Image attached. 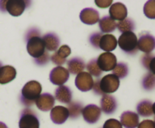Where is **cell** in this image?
Wrapping results in <instances>:
<instances>
[{
    "label": "cell",
    "instance_id": "obj_44",
    "mask_svg": "<svg viewBox=\"0 0 155 128\" xmlns=\"http://www.w3.org/2000/svg\"><path fill=\"white\" fill-rule=\"evenodd\" d=\"M154 123H155V117H154Z\"/></svg>",
    "mask_w": 155,
    "mask_h": 128
},
{
    "label": "cell",
    "instance_id": "obj_2",
    "mask_svg": "<svg viewBox=\"0 0 155 128\" xmlns=\"http://www.w3.org/2000/svg\"><path fill=\"white\" fill-rule=\"evenodd\" d=\"M117 44L123 51L129 54H134L138 51V39L133 32H127L120 36Z\"/></svg>",
    "mask_w": 155,
    "mask_h": 128
},
{
    "label": "cell",
    "instance_id": "obj_40",
    "mask_svg": "<svg viewBox=\"0 0 155 128\" xmlns=\"http://www.w3.org/2000/svg\"><path fill=\"white\" fill-rule=\"evenodd\" d=\"M148 70H150V72L155 75V57H153L150 62L149 66H148Z\"/></svg>",
    "mask_w": 155,
    "mask_h": 128
},
{
    "label": "cell",
    "instance_id": "obj_5",
    "mask_svg": "<svg viewBox=\"0 0 155 128\" xmlns=\"http://www.w3.org/2000/svg\"><path fill=\"white\" fill-rule=\"evenodd\" d=\"M99 85L104 94L114 93L120 87V79L114 74H108L100 80Z\"/></svg>",
    "mask_w": 155,
    "mask_h": 128
},
{
    "label": "cell",
    "instance_id": "obj_33",
    "mask_svg": "<svg viewBox=\"0 0 155 128\" xmlns=\"http://www.w3.org/2000/svg\"><path fill=\"white\" fill-rule=\"evenodd\" d=\"M102 128H123V126L119 120L110 118L104 122Z\"/></svg>",
    "mask_w": 155,
    "mask_h": 128
},
{
    "label": "cell",
    "instance_id": "obj_7",
    "mask_svg": "<svg viewBox=\"0 0 155 128\" xmlns=\"http://www.w3.org/2000/svg\"><path fill=\"white\" fill-rule=\"evenodd\" d=\"M101 110L98 105L94 104H89L86 105L82 110V115L85 121L88 123L93 124L97 123L101 117Z\"/></svg>",
    "mask_w": 155,
    "mask_h": 128
},
{
    "label": "cell",
    "instance_id": "obj_43",
    "mask_svg": "<svg viewBox=\"0 0 155 128\" xmlns=\"http://www.w3.org/2000/svg\"><path fill=\"white\" fill-rule=\"evenodd\" d=\"M2 66V63L1 62H0V68H1Z\"/></svg>",
    "mask_w": 155,
    "mask_h": 128
},
{
    "label": "cell",
    "instance_id": "obj_20",
    "mask_svg": "<svg viewBox=\"0 0 155 128\" xmlns=\"http://www.w3.org/2000/svg\"><path fill=\"white\" fill-rule=\"evenodd\" d=\"M54 99L62 103L69 104L72 100V91L68 86H58L54 92Z\"/></svg>",
    "mask_w": 155,
    "mask_h": 128
},
{
    "label": "cell",
    "instance_id": "obj_13",
    "mask_svg": "<svg viewBox=\"0 0 155 128\" xmlns=\"http://www.w3.org/2000/svg\"><path fill=\"white\" fill-rule=\"evenodd\" d=\"M54 102H55L54 97L53 95L48 93H42L35 101L37 108L42 111H51L54 106Z\"/></svg>",
    "mask_w": 155,
    "mask_h": 128
},
{
    "label": "cell",
    "instance_id": "obj_3",
    "mask_svg": "<svg viewBox=\"0 0 155 128\" xmlns=\"http://www.w3.org/2000/svg\"><path fill=\"white\" fill-rule=\"evenodd\" d=\"M27 50L28 54L33 58L41 57L45 52L43 40L39 36H33L27 39Z\"/></svg>",
    "mask_w": 155,
    "mask_h": 128
},
{
    "label": "cell",
    "instance_id": "obj_38",
    "mask_svg": "<svg viewBox=\"0 0 155 128\" xmlns=\"http://www.w3.org/2000/svg\"><path fill=\"white\" fill-rule=\"evenodd\" d=\"M99 83H100V80L98 79L96 81H94V84H93V87H92V90H93L94 93L97 95H104V93L101 92V89H100V85H99Z\"/></svg>",
    "mask_w": 155,
    "mask_h": 128
},
{
    "label": "cell",
    "instance_id": "obj_22",
    "mask_svg": "<svg viewBox=\"0 0 155 128\" xmlns=\"http://www.w3.org/2000/svg\"><path fill=\"white\" fill-rule=\"evenodd\" d=\"M45 48L48 51H56L60 45V39L54 33H48L42 38Z\"/></svg>",
    "mask_w": 155,
    "mask_h": 128
},
{
    "label": "cell",
    "instance_id": "obj_31",
    "mask_svg": "<svg viewBox=\"0 0 155 128\" xmlns=\"http://www.w3.org/2000/svg\"><path fill=\"white\" fill-rule=\"evenodd\" d=\"M144 14L150 19H155V0L148 1L144 5Z\"/></svg>",
    "mask_w": 155,
    "mask_h": 128
},
{
    "label": "cell",
    "instance_id": "obj_15",
    "mask_svg": "<svg viewBox=\"0 0 155 128\" xmlns=\"http://www.w3.org/2000/svg\"><path fill=\"white\" fill-rule=\"evenodd\" d=\"M80 18L82 22L87 25H93L99 21V13L92 8H86L80 14Z\"/></svg>",
    "mask_w": 155,
    "mask_h": 128
},
{
    "label": "cell",
    "instance_id": "obj_17",
    "mask_svg": "<svg viewBox=\"0 0 155 128\" xmlns=\"http://www.w3.org/2000/svg\"><path fill=\"white\" fill-rule=\"evenodd\" d=\"M120 123L125 128H136L139 123V114L133 111H124L120 115Z\"/></svg>",
    "mask_w": 155,
    "mask_h": 128
},
{
    "label": "cell",
    "instance_id": "obj_24",
    "mask_svg": "<svg viewBox=\"0 0 155 128\" xmlns=\"http://www.w3.org/2000/svg\"><path fill=\"white\" fill-rule=\"evenodd\" d=\"M99 23V28L101 33H109L114 31L117 28L116 21L114 20L110 16H105L101 18L98 21Z\"/></svg>",
    "mask_w": 155,
    "mask_h": 128
},
{
    "label": "cell",
    "instance_id": "obj_6",
    "mask_svg": "<svg viewBox=\"0 0 155 128\" xmlns=\"http://www.w3.org/2000/svg\"><path fill=\"white\" fill-rule=\"evenodd\" d=\"M97 63L102 72H108L114 69L117 64V61L116 56L113 53L104 52L100 54L97 58Z\"/></svg>",
    "mask_w": 155,
    "mask_h": 128
},
{
    "label": "cell",
    "instance_id": "obj_1",
    "mask_svg": "<svg viewBox=\"0 0 155 128\" xmlns=\"http://www.w3.org/2000/svg\"><path fill=\"white\" fill-rule=\"evenodd\" d=\"M42 92V85L37 81H30L26 83L21 90V102L25 106H31Z\"/></svg>",
    "mask_w": 155,
    "mask_h": 128
},
{
    "label": "cell",
    "instance_id": "obj_21",
    "mask_svg": "<svg viewBox=\"0 0 155 128\" xmlns=\"http://www.w3.org/2000/svg\"><path fill=\"white\" fill-rule=\"evenodd\" d=\"M17 75V71L12 66H2L0 68V84H5L13 81Z\"/></svg>",
    "mask_w": 155,
    "mask_h": 128
},
{
    "label": "cell",
    "instance_id": "obj_42",
    "mask_svg": "<svg viewBox=\"0 0 155 128\" xmlns=\"http://www.w3.org/2000/svg\"><path fill=\"white\" fill-rule=\"evenodd\" d=\"M152 109H153V113L155 114V102L153 104V105H152Z\"/></svg>",
    "mask_w": 155,
    "mask_h": 128
},
{
    "label": "cell",
    "instance_id": "obj_25",
    "mask_svg": "<svg viewBox=\"0 0 155 128\" xmlns=\"http://www.w3.org/2000/svg\"><path fill=\"white\" fill-rule=\"evenodd\" d=\"M152 105V102L149 100L141 101L136 107L138 114L142 117H150L153 114Z\"/></svg>",
    "mask_w": 155,
    "mask_h": 128
},
{
    "label": "cell",
    "instance_id": "obj_4",
    "mask_svg": "<svg viewBox=\"0 0 155 128\" xmlns=\"http://www.w3.org/2000/svg\"><path fill=\"white\" fill-rule=\"evenodd\" d=\"M19 128H39V119L30 108H25L21 112Z\"/></svg>",
    "mask_w": 155,
    "mask_h": 128
},
{
    "label": "cell",
    "instance_id": "obj_28",
    "mask_svg": "<svg viewBox=\"0 0 155 128\" xmlns=\"http://www.w3.org/2000/svg\"><path fill=\"white\" fill-rule=\"evenodd\" d=\"M112 71H113L112 74L116 75L119 79H122V78L127 77L128 75V66L127 65V63H119L116 65L115 68Z\"/></svg>",
    "mask_w": 155,
    "mask_h": 128
},
{
    "label": "cell",
    "instance_id": "obj_16",
    "mask_svg": "<svg viewBox=\"0 0 155 128\" xmlns=\"http://www.w3.org/2000/svg\"><path fill=\"white\" fill-rule=\"evenodd\" d=\"M109 14L114 20H124L127 17V8L124 4L117 2L112 4L109 9Z\"/></svg>",
    "mask_w": 155,
    "mask_h": 128
},
{
    "label": "cell",
    "instance_id": "obj_10",
    "mask_svg": "<svg viewBox=\"0 0 155 128\" xmlns=\"http://www.w3.org/2000/svg\"><path fill=\"white\" fill-rule=\"evenodd\" d=\"M137 46L138 50L145 54H150L155 49V38L148 33L140 34Z\"/></svg>",
    "mask_w": 155,
    "mask_h": 128
},
{
    "label": "cell",
    "instance_id": "obj_29",
    "mask_svg": "<svg viewBox=\"0 0 155 128\" xmlns=\"http://www.w3.org/2000/svg\"><path fill=\"white\" fill-rule=\"evenodd\" d=\"M86 69H87L88 72L92 76L98 78L102 75V71L100 69V68L98 66V63H97V59L91 60L86 65Z\"/></svg>",
    "mask_w": 155,
    "mask_h": 128
},
{
    "label": "cell",
    "instance_id": "obj_32",
    "mask_svg": "<svg viewBox=\"0 0 155 128\" xmlns=\"http://www.w3.org/2000/svg\"><path fill=\"white\" fill-rule=\"evenodd\" d=\"M102 36L101 33H95L89 36V42L94 48H99V42Z\"/></svg>",
    "mask_w": 155,
    "mask_h": 128
},
{
    "label": "cell",
    "instance_id": "obj_36",
    "mask_svg": "<svg viewBox=\"0 0 155 128\" xmlns=\"http://www.w3.org/2000/svg\"><path fill=\"white\" fill-rule=\"evenodd\" d=\"M153 56L151 55V54H147L146 55L143 56L142 57V65H143L144 66H145V68H146L147 69H148V66H149V63L150 62H151V59L153 58Z\"/></svg>",
    "mask_w": 155,
    "mask_h": 128
},
{
    "label": "cell",
    "instance_id": "obj_8",
    "mask_svg": "<svg viewBox=\"0 0 155 128\" xmlns=\"http://www.w3.org/2000/svg\"><path fill=\"white\" fill-rule=\"evenodd\" d=\"M70 77V72L63 66H57L51 69L49 74V80L53 84L63 85L68 81Z\"/></svg>",
    "mask_w": 155,
    "mask_h": 128
},
{
    "label": "cell",
    "instance_id": "obj_18",
    "mask_svg": "<svg viewBox=\"0 0 155 128\" xmlns=\"http://www.w3.org/2000/svg\"><path fill=\"white\" fill-rule=\"evenodd\" d=\"M71 54V49L68 45H62L51 55V60L54 64L61 66L65 63L67 57Z\"/></svg>",
    "mask_w": 155,
    "mask_h": 128
},
{
    "label": "cell",
    "instance_id": "obj_19",
    "mask_svg": "<svg viewBox=\"0 0 155 128\" xmlns=\"http://www.w3.org/2000/svg\"><path fill=\"white\" fill-rule=\"evenodd\" d=\"M117 40L112 34H104L101 36L99 42V48L105 52H110L116 49Z\"/></svg>",
    "mask_w": 155,
    "mask_h": 128
},
{
    "label": "cell",
    "instance_id": "obj_27",
    "mask_svg": "<svg viewBox=\"0 0 155 128\" xmlns=\"http://www.w3.org/2000/svg\"><path fill=\"white\" fill-rule=\"evenodd\" d=\"M135 27L136 26H135L134 21L130 18H126L124 20L119 21L117 24V28L122 33H127V32H133L136 29Z\"/></svg>",
    "mask_w": 155,
    "mask_h": 128
},
{
    "label": "cell",
    "instance_id": "obj_34",
    "mask_svg": "<svg viewBox=\"0 0 155 128\" xmlns=\"http://www.w3.org/2000/svg\"><path fill=\"white\" fill-rule=\"evenodd\" d=\"M48 61H49V54L47 51H45L41 57L35 59V62L39 66H44L46 63H48Z\"/></svg>",
    "mask_w": 155,
    "mask_h": 128
},
{
    "label": "cell",
    "instance_id": "obj_11",
    "mask_svg": "<svg viewBox=\"0 0 155 128\" xmlns=\"http://www.w3.org/2000/svg\"><path fill=\"white\" fill-rule=\"evenodd\" d=\"M93 84V78L89 72H82L77 75L75 78V85L81 91L86 92L92 90Z\"/></svg>",
    "mask_w": 155,
    "mask_h": 128
},
{
    "label": "cell",
    "instance_id": "obj_12",
    "mask_svg": "<svg viewBox=\"0 0 155 128\" xmlns=\"http://www.w3.org/2000/svg\"><path fill=\"white\" fill-rule=\"evenodd\" d=\"M51 121L56 124H62L69 117V111L68 108L61 105L53 107L50 112Z\"/></svg>",
    "mask_w": 155,
    "mask_h": 128
},
{
    "label": "cell",
    "instance_id": "obj_23",
    "mask_svg": "<svg viewBox=\"0 0 155 128\" xmlns=\"http://www.w3.org/2000/svg\"><path fill=\"white\" fill-rule=\"evenodd\" d=\"M68 72L73 75H78L80 72H83L85 67V62L83 60L79 57H74L68 60Z\"/></svg>",
    "mask_w": 155,
    "mask_h": 128
},
{
    "label": "cell",
    "instance_id": "obj_39",
    "mask_svg": "<svg viewBox=\"0 0 155 128\" xmlns=\"http://www.w3.org/2000/svg\"><path fill=\"white\" fill-rule=\"evenodd\" d=\"M39 36V32L36 29H33V30H30L29 31L28 34L27 35V39H29L30 38L33 37V36Z\"/></svg>",
    "mask_w": 155,
    "mask_h": 128
},
{
    "label": "cell",
    "instance_id": "obj_26",
    "mask_svg": "<svg viewBox=\"0 0 155 128\" xmlns=\"http://www.w3.org/2000/svg\"><path fill=\"white\" fill-rule=\"evenodd\" d=\"M83 105L80 102H71L68 104V109L69 111V117L72 119H76L82 114Z\"/></svg>",
    "mask_w": 155,
    "mask_h": 128
},
{
    "label": "cell",
    "instance_id": "obj_30",
    "mask_svg": "<svg viewBox=\"0 0 155 128\" xmlns=\"http://www.w3.org/2000/svg\"><path fill=\"white\" fill-rule=\"evenodd\" d=\"M142 84L145 90H153L155 87V75L151 72H148L142 78Z\"/></svg>",
    "mask_w": 155,
    "mask_h": 128
},
{
    "label": "cell",
    "instance_id": "obj_9",
    "mask_svg": "<svg viewBox=\"0 0 155 128\" xmlns=\"http://www.w3.org/2000/svg\"><path fill=\"white\" fill-rule=\"evenodd\" d=\"M30 2L24 0H9L5 2V11L12 16H21L29 5Z\"/></svg>",
    "mask_w": 155,
    "mask_h": 128
},
{
    "label": "cell",
    "instance_id": "obj_14",
    "mask_svg": "<svg viewBox=\"0 0 155 128\" xmlns=\"http://www.w3.org/2000/svg\"><path fill=\"white\" fill-rule=\"evenodd\" d=\"M101 110L106 114H111L115 112L117 108L116 98L109 94H104L100 101Z\"/></svg>",
    "mask_w": 155,
    "mask_h": 128
},
{
    "label": "cell",
    "instance_id": "obj_41",
    "mask_svg": "<svg viewBox=\"0 0 155 128\" xmlns=\"http://www.w3.org/2000/svg\"><path fill=\"white\" fill-rule=\"evenodd\" d=\"M0 128H8V126H6L5 123H4L3 122L0 121Z\"/></svg>",
    "mask_w": 155,
    "mask_h": 128
},
{
    "label": "cell",
    "instance_id": "obj_35",
    "mask_svg": "<svg viewBox=\"0 0 155 128\" xmlns=\"http://www.w3.org/2000/svg\"><path fill=\"white\" fill-rule=\"evenodd\" d=\"M138 128H155V123L151 120H144L139 123Z\"/></svg>",
    "mask_w": 155,
    "mask_h": 128
},
{
    "label": "cell",
    "instance_id": "obj_37",
    "mask_svg": "<svg viewBox=\"0 0 155 128\" xmlns=\"http://www.w3.org/2000/svg\"><path fill=\"white\" fill-rule=\"evenodd\" d=\"M95 3L98 7L105 8L109 7L112 4V1H107V0H105V1H104V0L99 1V0H95Z\"/></svg>",
    "mask_w": 155,
    "mask_h": 128
}]
</instances>
